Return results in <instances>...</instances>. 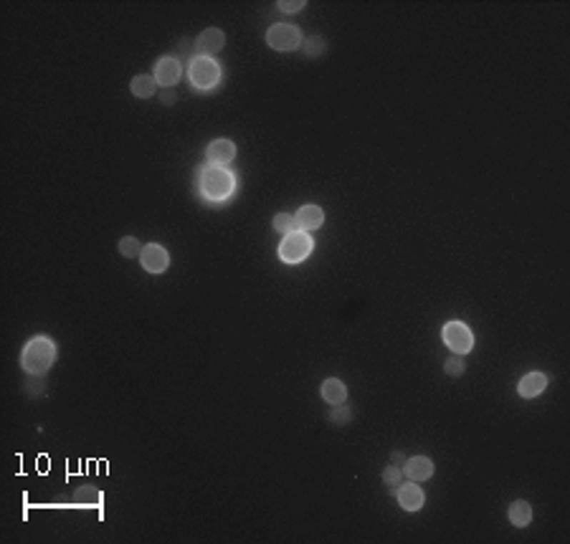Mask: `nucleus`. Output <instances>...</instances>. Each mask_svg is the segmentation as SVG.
Returning <instances> with one entry per match:
<instances>
[{
	"mask_svg": "<svg viewBox=\"0 0 570 544\" xmlns=\"http://www.w3.org/2000/svg\"><path fill=\"white\" fill-rule=\"evenodd\" d=\"M54 360H56V345L46 334H36L34 339H29L21 352V367L31 378L46 375L49 367L54 365Z\"/></svg>",
	"mask_w": 570,
	"mask_h": 544,
	"instance_id": "nucleus-1",
	"label": "nucleus"
},
{
	"mask_svg": "<svg viewBox=\"0 0 570 544\" xmlns=\"http://www.w3.org/2000/svg\"><path fill=\"white\" fill-rule=\"evenodd\" d=\"M198 190L211 203H226L236 193V175L229 173L226 167L206 165L198 175Z\"/></svg>",
	"mask_w": 570,
	"mask_h": 544,
	"instance_id": "nucleus-2",
	"label": "nucleus"
},
{
	"mask_svg": "<svg viewBox=\"0 0 570 544\" xmlns=\"http://www.w3.org/2000/svg\"><path fill=\"white\" fill-rule=\"evenodd\" d=\"M188 79L190 84L201 91H211L213 86H219L221 81V66L216 59H208V56H196L190 61L188 69Z\"/></svg>",
	"mask_w": 570,
	"mask_h": 544,
	"instance_id": "nucleus-3",
	"label": "nucleus"
},
{
	"mask_svg": "<svg viewBox=\"0 0 570 544\" xmlns=\"http://www.w3.org/2000/svg\"><path fill=\"white\" fill-rule=\"evenodd\" d=\"M314 243L309 238V233H302V231H294V233L284 236L279 243V258L284 263H302L309 253H312Z\"/></svg>",
	"mask_w": 570,
	"mask_h": 544,
	"instance_id": "nucleus-4",
	"label": "nucleus"
},
{
	"mask_svg": "<svg viewBox=\"0 0 570 544\" xmlns=\"http://www.w3.org/2000/svg\"><path fill=\"white\" fill-rule=\"evenodd\" d=\"M444 345L454 352V355H469L471 347H474V334L466 327L464 322H449L441 329Z\"/></svg>",
	"mask_w": 570,
	"mask_h": 544,
	"instance_id": "nucleus-5",
	"label": "nucleus"
},
{
	"mask_svg": "<svg viewBox=\"0 0 570 544\" xmlns=\"http://www.w3.org/2000/svg\"><path fill=\"white\" fill-rule=\"evenodd\" d=\"M266 44L279 54H289V51L299 49L302 44V34L296 26H286V23H276L266 31Z\"/></svg>",
	"mask_w": 570,
	"mask_h": 544,
	"instance_id": "nucleus-6",
	"label": "nucleus"
},
{
	"mask_svg": "<svg viewBox=\"0 0 570 544\" xmlns=\"http://www.w3.org/2000/svg\"><path fill=\"white\" fill-rule=\"evenodd\" d=\"M140 263L142 268H145L147 273H152V276H157V273H165L170 266V253L162 246L157 243H147L145 248H142L140 253Z\"/></svg>",
	"mask_w": 570,
	"mask_h": 544,
	"instance_id": "nucleus-7",
	"label": "nucleus"
},
{
	"mask_svg": "<svg viewBox=\"0 0 570 544\" xmlns=\"http://www.w3.org/2000/svg\"><path fill=\"white\" fill-rule=\"evenodd\" d=\"M180 76H183V66H180V61H178V59H173V56H162L160 61L155 64L157 86H165V89H170V86H175V84L180 81Z\"/></svg>",
	"mask_w": 570,
	"mask_h": 544,
	"instance_id": "nucleus-8",
	"label": "nucleus"
},
{
	"mask_svg": "<svg viewBox=\"0 0 570 544\" xmlns=\"http://www.w3.org/2000/svg\"><path fill=\"white\" fill-rule=\"evenodd\" d=\"M396 499L401 504V509L406 511H419L424 506V491H421L419 481H401L396 486Z\"/></svg>",
	"mask_w": 570,
	"mask_h": 544,
	"instance_id": "nucleus-9",
	"label": "nucleus"
},
{
	"mask_svg": "<svg viewBox=\"0 0 570 544\" xmlns=\"http://www.w3.org/2000/svg\"><path fill=\"white\" fill-rule=\"evenodd\" d=\"M208 157V165H216V167H226L229 162H234L236 157V145L231 139H213L211 145L206 150Z\"/></svg>",
	"mask_w": 570,
	"mask_h": 544,
	"instance_id": "nucleus-10",
	"label": "nucleus"
},
{
	"mask_svg": "<svg viewBox=\"0 0 570 544\" xmlns=\"http://www.w3.org/2000/svg\"><path fill=\"white\" fill-rule=\"evenodd\" d=\"M224 46H226L224 31H219V28H206V31H203V34L196 39V54L198 56H208V59H211V56L219 54Z\"/></svg>",
	"mask_w": 570,
	"mask_h": 544,
	"instance_id": "nucleus-11",
	"label": "nucleus"
},
{
	"mask_svg": "<svg viewBox=\"0 0 570 544\" xmlns=\"http://www.w3.org/2000/svg\"><path fill=\"white\" fill-rule=\"evenodd\" d=\"M403 476H409V481H429L434 476V461L426 455H411L403 463Z\"/></svg>",
	"mask_w": 570,
	"mask_h": 544,
	"instance_id": "nucleus-12",
	"label": "nucleus"
},
{
	"mask_svg": "<svg viewBox=\"0 0 570 544\" xmlns=\"http://www.w3.org/2000/svg\"><path fill=\"white\" fill-rule=\"evenodd\" d=\"M294 223H296V231H302V233L317 231V228L324 223L322 208H319V206H302L299 211L294 213Z\"/></svg>",
	"mask_w": 570,
	"mask_h": 544,
	"instance_id": "nucleus-13",
	"label": "nucleus"
},
{
	"mask_svg": "<svg viewBox=\"0 0 570 544\" xmlns=\"http://www.w3.org/2000/svg\"><path fill=\"white\" fill-rule=\"evenodd\" d=\"M548 383H550V378L545 375V372H527L525 378L520 380V385H517V393H520V398H525V400L537 398L542 390L548 388Z\"/></svg>",
	"mask_w": 570,
	"mask_h": 544,
	"instance_id": "nucleus-14",
	"label": "nucleus"
},
{
	"mask_svg": "<svg viewBox=\"0 0 570 544\" xmlns=\"http://www.w3.org/2000/svg\"><path fill=\"white\" fill-rule=\"evenodd\" d=\"M322 398H324V403H330V406H342V403H347V385L337 378L324 380Z\"/></svg>",
	"mask_w": 570,
	"mask_h": 544,
	"instance_id": "nucleus-15",
	"label": "nucleus"
},
{
	"mask_svg": "<svg viewBox=\"0 0 570 544\" xmlns=\"http://www.w3.org/2000/svg\"><path fill=\"white\" fill-rule=\"evenodd\" d=\"M507 517H509V524H514V527H527V524L532 522V506L522 499L512 501L507 509Z\"/></svg>",
	"mask_w": 570,
	"mask_h": 544,
	"instance_id": "nucleus-16",
	"label": "nucleus"
},
{
	"mask_svg": "<svg viewBox=\"0 0 570 544\" xmlns=\"http://www.w3.org/2000/svg\"><path fill=\"white\" fill-rule=\"evenodd\" d=\"M129 91H132L137 99H150L152 94L157 91V81L155 76H145V74H140V76H134L132 84H129Z\"/></svg>",
	"mask_w": 570,
	"mask_h": 544,
	"instance_id": "nucleus-17",
	"label": "nucleus"
},
{
	"mask_svg": "<svg viewBox=\"0 0 570 544\" xmlns=\"http://www.w3.org/2000/svg\"><path fill=\"white\" fill-rule=\"evenodd\" d=\"M304 54H307L309 59H319V56L327 54V44H324L322 36H309V39L304 41Z\"/></svg>",
	"mask_w": 570,
	"mask_h": 544,
	"instance_id": "nucleus-18",
	"label": "nucleus"
},
{
	"mask_svg": "<svg viewBox=\"0 0 570 544\" xmlns=\"http://www.w3.org/2000/svg\"><path fill=\"white\" fill-rule=\"evenodd\" d=\"M274 231L276 233H294L296 231V223H294V216H289V213H276L274 216Z\"/></svg>",
	"mask_w": 570,
	"mask_h": 544,
	"instance_id": "nucleus-19",
	"label": "nucleus"
},
{
	"mask_svg": "<svg viewBox=\"0 0 570 544\" xmlns=\"http://www.w3.org/2000/svg\"><path fill=\"white\" fill-rule=\"evenodd\" d=\"M142 248H145V246L134 238V236H127V238L119 241V253H122L124 258H134V256H140Z\"/></svg>",
	"mask_w": 570,
	"mask_h": 544,
	"instance_id": "nucleus-20",
	"label": "nucleus"
},
{
	"mask_svg": "<svg viewBox=\"0 0 570 544\" xmlns=\"http://www.w3.org/2000/svg\"><path fill=\"white\" fill-rule=\"evenodd\" d=\"M444 370H446V375H451V378H459V375H464V370H466L464 357H461V355L449 357L446 365H444Z\"/></svg>",
	"mask_w": 570,
	"mask_h": 544,
	"instance_id": "nucleus-21",
	"label": "nucleus"
},
{
	"mask_svg": "<svg viewBox=\"0 0 570 544\" xmlns=\"http://www.w3.org/2000/svg\"><path fill=\"white\" fill-rule=\"evenodd\" d=\"M330 420L335 423V425H347V423L352 420V408L350 406H335V410H332V415H330Z\"/></svg>",
	"mask_w": 570,
	"mask_h": 544,
	"instance_id": "nucleus-22",
	"label": "nucleus"
},
{
	"mask_svg": "<svg viewBox=\"0 0 570 544\" xmlns=\"http://www.w3.org/2000/svg\"><path fill=\"white\" fill-rule=\"evenodd\" d=\"M401 481H403V468L391 463V466L383 471V483H386V486H398Z\"/></svg>",
	"mask_w": 570,
	"mask_h": 544,
	"instance_id": "nucleus-23",
	"label": "nucleus"
},
{
	"mask_svg": "<svg viewBox=\"0 0 570 544\" xmlns=\"http://www.w3.org/2000/svg\"><path fill=\"white\" fill-rule=\"evenodd\" d=\"M76 501H84V504H99V491L94 486H84V489L76 491Z\"/></svg>",
	"mask_w": 570,
	"mask_h": 544,
	"instance_id": "nucleus-24",
	"label": "nucleus"
},
{
	"mask_svg": "<svg viewBox=\"0 0 570 544\" xmlns=\"http://www.w3.org/2000/svg\"><path fill=\"white\" fill-rule=\"evenodd\" d=\"M276 8H279L281 13H296V11H302V8H304V0H289V3H286V0H279V3H276Z\"/></svg>",
	"mask_w": 570,
	"mask_h": 544,
	"instance_id": "nucleus-25",
	"label": "nucleus"
},
{
	"mask_svg": "<svg viewBox=\"0 0 570 544\" xmlns=\"http://www.w3.org/2000/svg\"><path fill=\"white\" fill-rule=\"evenodd\" d=\"M391 463H393V466H401V468H403V463H406V453L396 450V453L391 455Z\"/></svg>",
	"mask_w": 570,
	"mask_h": 544,
	"instance_id": "nucleus-26",
	"label": "nucleus"
},
{
	"mask_svg": "<svg viewBox=\"0 0 570 544\" xmlns=\"http://www.w3.org/2000/svg\"><path fill=\"white\" fill-rule=\"evenodd\" d=\"M160 99H162V104H173V101H175V94H165V91H162Z\"/></svg>",
	"mask_w": 570,
	"mask_h": 544,
	"instance_id": "nucleus-27",
	"label": "nucleus"
}]
</instances>
